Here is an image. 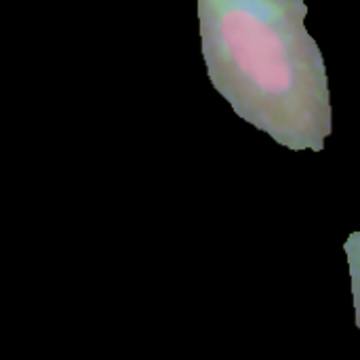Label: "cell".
Here are the masks:
<instances>
[{"label": "cell", "instance_id": "cell-1", "mask_svg": "<svg viewBox=\"0 0 360 360\" xmlns=\"http://www.w3.org/2000/svg\"><path fill=\"white\" fill-rule=\"evenodd\" d=\"M306 17L304 0H198L213 89L274 143L319 154L333 135V103Z\"/></svg>", "mask_w": 360, "mask_h": 360}, {"label": "cell", "instance_id": "cell-2", "mask_svg": "<svg viewBox=\"0 0 360 360\" xmlns=\"http://www.w3.org/2000/svg\"><path fill=\"white\" fill-rule=\"evenodd\" d=\"M348 274H350V289H352V302H354V316L356 327L360 331V232H352L344 243Z\"/></svg>", "mask_w": 360, "mask_h": 360}]
</instances>
